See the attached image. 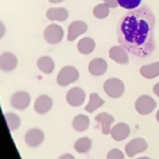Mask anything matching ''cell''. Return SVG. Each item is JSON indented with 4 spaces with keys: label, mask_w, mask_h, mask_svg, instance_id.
I'll list each match as a JSON object with an SVG mask.
<instances>
[{
    "label": "cell",
    "mask_w": 159,
    "mask_h": 159,
    "mask_svg": "<svg viewBox=\"0 0 159 159\" xmlns=\"http://www.w3.org/2000/svg\"><path fill=\"white\" fill-rule=\"evenodd\" d=\"M137 159H151V158L147 157V156H142V157H139V158H137Z\"/></svg>",
    "instance_id": "33"
},
{
    "label": "cell",
    "mask_w": 159,
    "mask_h": 159,
    "mask_svg": "<svg viewBox=\"0 0 159 159\" xmlns=\"http://www.w3.org/2000/svg\"><path fill=\"white\" fill-rule=\"evenodd\" d=\"M58 159H75V158H74V156L71 155V154H64V155L60 156Z\"/></svg>",
    "instance_id": "29"
},
{
    "label": "cell",
    "mask_w": 159,
    "mask_h": 159,
    "mask_svg": "<svg viewBox=\"0 0 159 159\" xmlns=\"http://www.w3.org/2000/svg\"><path fill=\"white\" fill-rule=\"evenodd\" d=\"M103 88L105 93L112 99L120 98L121 96H123V93L125 91L124 83L120 79L117 78H110L106 80L104 82Z\"/></svg>",
    "instance_id": "2"
},
{
    "label": "cell",
    "mask_w": 159,
    "mask_h": 159,
    "mask_svg": "<svg viewBox=\"0 0 159 159\" xmlns=\"http://www.w3.org/2000/svg\"><path fill=\"white\" fill-rule=\"evenodd\" d=\"M92 12H93L94 17H97V18L99 19L106 18L109 14V7L106 3H100L98 6L94 7Z\"/></svg>",
    "instance_id": "25"
},
{
    "label": "cell",
    "mask_w": 159,
    "mask_h": 159,
    "mask_svg": "<svg viewBox=\"0 0 159 159\" xmlns=\"http://www.w3.org/2000/svg\"><path fill=\"white\" fill-rule=\"evenodd\" d=\"M45 134L40 129L33 127L28 130L25 135V141L30 148H37L43 142Z\"/></svg>",
    "instance_id": "7"
},
{
    "label": "cell",
    "mask_w": 159,
    "mask_h": 159,
    "mask_svg": "<svg viewBox=\"0 0 159 159\" xmlns=\"http://www.w3.org/2000/svg\"><path fill=\"white\" fill-rule=\"evenodd\" d=\"M156 120H157V122L159 123V109H158L157 114H156Z\"/></svg>",
    "instance_id": "32"
},
{
    "label": "cell",
    "mask_w": 159,
    "mask_h": 159,
    "mask_svg": "<svg viewBox=\"0 0 159 159\" xmlns=\"http://www.w3.org/2000/svg\"><path fill=\"white\" fill-rule=\"evenodd\" d=\"M90 124V120L89 118L85 116V115H78L74 117L72 120V127L76 132H85V130L89 127Z\"/></svg>",
    "instance_id": "20"
},
{
    "label": "cell",
    "mask_w": 159,
    "mask_h": 159,
    "mask_svg": "<svg viewBox=\"0 0 159 159\" xmlns=\"http://www.w3.org/2000/svg\"><path fill=\"white\" fill-rule=\"evenodd\" d=\"M140 73L145 79H155L159 75V61L144 65L140 68Z\"/></svg>",
    "instance_id": "18"
},
{
    "label": "cell",
    "mask_w": 159,
    "mask_h": 159,
    "mask_svg": "<svg viewBox=\"0 0 159 159\" xmlns=\"http://www.w3.org/2000/svg\"><path fill=\"white\" fill-rule=\"evenodd\" d=\"M4 119H6V122L7 124V127H9L10 132H14L16 130L21 124V120L20 118L15 114H12V112H7L4 114Z\"/></svg>",
    "instance_id": "24"
},
{
    "label": "cell",
    "mask_w": 159,
    "mask_h": 159,
    "mask_svg": "<svg viewBox=\"0 0 159 159\" xmlns=\"http://www.w3.org/2000/svg\"><path fill=\"white\" fill-rule=\"evenodd\" d=\"M37 67L42 72L50 74L54 71V61L49 56H42L37 60Z\"/></svg>",
    "instance_id": "19"
},
{
    "label": "cell",
    "mask_w": 159,
    "mask_h": 159,
    "mask_svg": "<svg viewBox=\"0 0 159 159\" xmlns=\"http://www.w3.org/2000/svg\"><path fill=\"white\" fill-rule=\"evenodd\" d=\"M135 108L138 114L140 115H148L156 108V102L152 97L143 94L136 100Z\"/></svg>",
    "instance_id": "5"
},
{
    "label": "cell",
    "mask_w": 159,
    "mask_h": 159,
    "mask_svg": "<svg viewBox=\"0 0 159 159\" xmlns=\"http://www.w3.org/2000/svg\"><path fill=\"white\" fill-rule=\"evenodd\" d=\"M69 13L65 7H51L46 13V16L52 21H65L68 18Z\"/></svg>",
    "instance_id": "17"
},
{
    "label": "cell",
    "mask_w": 159,
    "mask_h": 159,
    "mask_svg": "<svg viewBox=\"0 0 159 159\" xmlns=\"http://www.w3.org/2000/svg\"><path fill=\"white\" fill-rule=\"evenodd\" d=\"M88 27L84 21L81 20H75V21L71 22L69 25L68 28V35H67V39L69 42H72L75 39L76 37H79L81 34H84L86 32Z\"/></svg>",
    "instance_id": "11"
},
{
    "label": "cell",
    "mask_w": 159,
    "mask_h": 159,
    "mask_svg": "<svg viewBox=\"0 0 159 159\" xmlns=\"http://www.w3.org/2000/svg\"><path fill=\"white\" fill-rule=\"evenodd\" d=\"M104 3H106L107 6L109 7H111V9H116V7L119 6V3H118V0H103Z\"/></svg>",
    "instance_id": "28"
},
{
    "label": "cell",
    "mask_w": 159,
    "mask_h": 159,
    "mask_svg": "<svg viewBox=\"0 0 159 159\" xmlns=\"http://www.w3.org/2000/svg\"><path fill=\"white\" fill-rule=\"evenodd\" d=\"M92 147V140L88 137H82L75 141L74 150L80 154H85L90 151Z\"/></svg>",
    "instance_id": "23"
},
{
    "label": "cell",
    "mask_w": 159,
    "mask_h": 159,
    "mask_svg": "<svg viewBox=\"0 0 159 159\" xmlns=\"http://www.w3.org/2000/svg\"><path fill=\"white\" fill-rule=\"evenodd\" d=\"M96 43L90 37H84L78 43V50L82 54H90L94 50Z\"/></svg>",
    "instance_id": "21"
},
{
    "label": "cell",
    "mask_w": 159,
    "mask_h": 159,
    "mask_svg": "<svg viewBox=\"0 0 159 159\" xmlns=\"http://www.w3.org/2000/svg\"><path fill=\"white\" fill-rule=\"evenodd\" d=\"M107 67H108V65L103 58H93L88 65V71L92 75L100 76L106 72Z\"/></svg>",
    "instance_id": "14"
},
{
    "label": "cell",
    "mask_w": 159,
    "mask_h": 159,
    "mask_svg": "<svg viewBox=\"0 0 159 159\" xmlns=\"http://www.w3.org/2000/svg\"><path fill=\"white\" fill-rule=\"evenodd\" d=\"M130 134V129L126 123H117L114 127L111 129L110 135L115 141H123L125 140Z\"/></svg>",
    "instance_id": "12"
},
{
    "label": "cell",
    "mask_w": 159,
    "mask_h": 159,
    "mask_svg": "<svg viewBox=\"0 0 159 159\" xmlns=\"http://www.w3.org/2000/svg\"><path fill=\"white\" fill-rule=\"evenodd\" d=\"M120 7L126 10H134L138 7L141 3V0H118Z\"/></svg>",
    "instance_id": "26"
},
{
    "label": "cell",
    "mask_w": 159,
    "mask_h": 159,
    "mask_svg": "<svg viewBox=\"0 0 159 159\" xmlns=\"http://www.w3.org/2000/svg\"><path fill=\"white\" fill-rule=\"evenodd\" d=\"M153 91H154V93H155L156 96L159 97V83H157V84H155V85H154Z\"/></svg>",
    "instance_id": "30"
},
{
    "label": "cell",
    "mask_w": 159,
    "mask_h": 159,
    "mask_svg": "<svg viewBox=\"0 0 159 159\" xmlns=\"http://www.w3.org/2000/svg\"><path fill=\"white\" fill-rule=\"evenodd\" d=\"M109 57L118 64H127L129 61L126 51L121 46H114L109 50Z\"/></svg>",
    "instance_id": "16"
},
{
    "label": "cell",
    "mask_w": 159,
    "mask_h": 159,
    "mask_svg": "<svg viewBox=\"0 0 159 159\" xmlns=\"http://www.w3.org/2000/svg\"><path fill=\"white\" fill-rule=\"evenodd\" d=\"M86 99V93L81 87H73L67 92L66 100H67L68 104L73 107L81 106L84 103Z\"/></svg>",
    "instance_id": "8"
},
{
    "label": "cell",
    "mask_w": 159,
    "mask_h": 159,
    "mask_svg": "<svg viewBox=\"0 0 159 159\" xmlns=\"http://www.w3.org/2000/svg\"><path fill=\"white\" fill-rule=\"evenodd\" d=\"M80 76V73L78 69L72 67V66H66L57 74V84L61 86H67L69 84L73 83V82L78 81Z\"/></svg>",
    "instance_id": "3"
},
{
    "label": "cell",
    "mask_w": 159,
    "mask_h": 159,
    "mask_svg": "<svg viewBox=\"0 0 159 159\" xmlns=\"http://www.w3.org/2000/svg\"><path fill=\"white\" fill-rule=\"evenodd\" d=\"M97 123L100 124V129H101L102 133L104 135H109L111 132V125L115 122V118L108 112H100L94 118Z\"/></svg>",
    "instance_id": "10"
},
{
    "label": "cell",
    "mask_w": 159,
    "mask_h": 159,
    "mask_svg": "<svg viewBox=\"0 0 159 159\" xmlns=\"http://www.w3.org/2000/svg\"><path fill=\"white\" fill-rule=\"evenodd\" d=\"M51 3H61V2H63L64 0H49Z\"/></svg>",
    "instance_id": "31"
},
{
    "label": "cell",
    "mask_w": 159,
    "mask_h": 159,
    "mask_svg": "<svg viewBox=\"0 0 159 159\" xmlns=\"http://www.w3.org/2000/svg\"><path fill=\"white\" fill-rule=\"evenodd\" d=\"M148 148V142L143 138H135L125 145V153L129 157H134L139 153H143Z\"/></svg>",
    "instance_id": "6"
},
{
    "label": "cell",
    "mask_w": 159,
    "mask_h": 159,
    "mask_svg": "<svg viewBox=\"0 0 159 159\" xmlns=\"http://www.w3.org/2000/svg\"><path fill=\"white\" fill-rule=\"evenodd\" d=\"M107 159H124V154L119 148H112L107 154Z\"/></svg>",
    "instance_id": "27"
},
{
    "label": "cell",
    "mask_w": 159,
    "mask_h": 159,
    "mask_svg": "<svg viewBox=\"0 0 159 159\" xmlns=\"http://www.w3.org/2000/svg\"><path fill=\"white\" fill-rule=\"evenodd\" d=\"M17 66V57L13 53L6 52L2 53L0 56V68L2 71H12L16 68Z\"/></svg>",
    "instance_id": "15"
},
{
    "label": "cell",
    "mask_w": 159,
    "mask_h": 159,
    "mask_svg": "<svg viewBox=\"0 0 159 159\" xmlns=\"http://www.w3.org/2000/svg\"><path fill=\"white\" fill-rule=\"evenodd\" d=\"M43 37L47 43H51V45H56V43H61V40L64 37L63 28L55 24H51L43 31Z\"/></svg>",
    "instance_id": "4"
},
{
    "label": "cell",
    "mask_w": 159,
    "mask_h": 159,
    "mask_svg": "<svg viewBox=\"0 0 159 159\" xmlns=\"http://www.w3.org/2000/svg\"><path fill=\"white\" fill-rule=\"evenodd\" d=\"M104 100L101 98V97L99 96L98 93H91L90 97H89V102L88 104L86 105L85 107V110L87 112H89V114H91V112H93L96 109L100 108V107L102 106V105H104Z\"/></svg>",
    "instance_id": "22"
},
{
    "label": "cell",
    "mask_w": 159,
    "mask_h": 159,
    "mask_svg": "<svg viewBox=\"0 0 159 159\" xmlns=\"http://www.w3.org/2000/svg\"><path fill=\"white\" fill-rule=\"evenodd\" d=\"M53 101L49 96H39L38 98L35 100L34 103V110L37 114L43 115L47 114L48 111H50V109L52 108Z\"/></svg>",
    "instance_id": "13"
},
{
    "label": "cell",
    "mask_w": 159,
    "mask_h": 159,
    "mask_svg": "<svg viewBox=\"0 0 159 159\" xmlns=\"http://www.w3.org/2000/svg\"><path fill=\"white\" fill-rule=\"evenodd\" d=\"M155 17L148 7L134 9L123 17L118 27L121 47L139 57L152 54L155 42Z\"/></svg>",
    "instance_id": "1"
},
{
    "label": "cell",
    "mask_w": 159,
    "mask_h": 159,
    "mask_svg": "<svg viewBox=\"0 0 159 159\" xmlns=\"http://www.w3.org/2000/svg\"><path fill=\"white\" fill-rule=\"evenodd\" d=\"M31 97L25 91H17L11 97V105L13 108L18 110H25L30 105Z\"/></svg>",
    "instance_id": "9"
}]
</instances>
